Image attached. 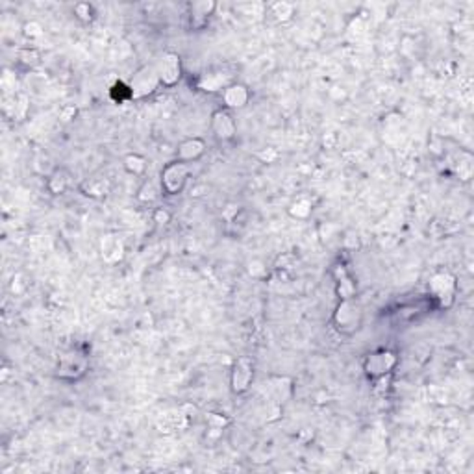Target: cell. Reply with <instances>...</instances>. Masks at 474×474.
I'll return each mask as SVG.
<instances>
[{
	"mask_svg": "<svg viewBox=\"0 0 474 474\" xmlns=\"http://www.w3.org/2000/svg\"><path fill=\"white\" fill-rule=\"evenodd\" d=\"M363 322V310L362 304L350 296V298H341L337 304L334 315H331V324L341 336H354Z\"/></svg>",
	"mask_w": 474,
	"mask_h": 474,
	"instance_id": "1",
	"label": "cell"
},
{
	"mask_svg": "<svg viewBox=\"0 0 474 474\" xmlns=\"http://www.w3.org/2000/svg\"><path fill=\"white\" fill-rule=\"evenodd\" d=\"M189 180H191V169L187 164L180 162V159H173L169 162L159 174V187L167 197H178L184 193V189L187 187Z\"/></svg>",
	"mask_w": 474,
	"mask_h": 474,
	"instance_id": "2",
	"label": "cell"
},
{
	"mask_svg": "<svg viewBox=\"0 0 474 474\" xmlns=\"http://www.w3.org/2000/svg\"><path fill=\"white\" fill-rule=\"evenodd\" d=\"M428 293L439 308H450L456 301V293H458V280L456 276L449 270H439L430 278L428 282Z\"/></svg>",
	"mask_w": 474,
	"mask_h": 474,
	"instance_id": "3",
	"label": "cell"
},
{
	"mask_svg": "<svg viewBox=\"0 0 474 474\" xmlns=\"http://www.w3.org/2000/svg\"><path fill=\"white\" fill-rule=\"evenodd\" d=\"M397 365V352L389 350V348H376V350L369 352L367 356L363 357V372L371 380H380V378L388 376L395 371Z\"/></svg>",
	"mask_w": 474,
	"mask_h": 474,
	"instance_id": "4",
	"label": "cell"
},
{
	"mask_svg": "<svg viewBox=\"0 0 474 474\" xmlns=\"http://www.w3.org/2000/svg\"><path fill=\"white\" fill-rule=\"evenodd\" d=\"M87 369H89V357L80 350H69L65 352L60 362H58L56 367V376L63 382H78L82 380L87 374Z\"/></svg>",
	"mask_w": 474,
	"mask_h": 474,
	"instance_id": "5",
	"label": "cell"
},
{
	"mask_svg": "<svg viewBox=\"0 0 474 474\" xmlns=\"http://www.w3.org/2000/svg\"><path fill=\"white\" fill-rule=\"evenodd\" d=\"M128 86H130V91H132V98H136V100L152 97L154 93L158 91V87L162 86L156 65L139 67L138 71L133 72L132 80H130Z\"/></svg>",
	"mask_w": 474,
	"mask_h": 474,
	"instance_id": "6",
	"label": "cell"
},
{
	"mask_svg": "<svg viewBox=\"0 0 474 474\" xmlns=\"http://www.w3.org/2000/svg\"><path fill=\"white\" fill-rule=\"evenodd\" d=\"M254 380V365L246 357L235 360L230 369V389L234 395H245Z\"/></svg>",
	"mask_w": 474,
	"mask_h": 474,
	"instance_id": "7",
	"label": "cell"
},
{
	"mask_svg": "<svg viewBox=\"0 0 474 474\" xmlns=\"http://www.w3.org/2000/svg\"><path fill=\"white\" fill-rule=\"evenodd\" d=\"M159 84L164 87H174L182 78V58L176 52H164V56L159 58L156 63Z\"/></svg>",
	"mask_w": 474,
	"mask_h": 474,
	"instance_id": "8",
	"label": "cell"
},
{
	"mask_svg": "<svg viewBox=\"0 0 474 474\" xmlns=\"http://www.w3.org/2000/svg\"><path fill=\"white\" fill-rule=\"evenodd\" d=\"M211 132L219 141L226 143L237 136V123H235L234 113L225 107H219L211 113Z\"/></svg>",
	"mask_w": 474,
	"mask_h": 474,
	"instance_id": "9",
	"label": "cell"
},
{
	"mask_svg": "<svg viewBox=\"0 0 474 474\" xmlns=\"http://www.w3.org/2000/svg\"><path fill=\"white\" fill-rule=\"evenodd\" d=\"M217 4L213 0H197L187 4V22L193 30H204L209 19L213 17Z\"/></svg>",
	"mask_w": 474,
	"mask_h": 474,
	"instance_id": "10",
	"label": "cell"
},
{
	"mask_svg": "<svg viewBox=\"0 0 474 474\" xmlns=\"http://www.w3.org/2000/svg\"><path fill=\"white\" fill-rule=\"evenodd\" d=\"M220 100H223V107L225 110H241L245 107L250 100V89L241 82H232L230 86H226L220 93Z\"/></svg>",
	"mask_w": 474,
	"mask_h": 474,
	"instance_id": "11",
	"label": "cell"
},
{
	"mask_svg": "<svg viewBox=\"0 0 474 474\" xmlns=\"http://www.w3.org/2000/svg\"><path fill=\"white\" fill-rule=\"evenodd\" d=\"M230 84L232 78L223 69H208L197 78V87L204 93H223V89Z\"/></svg>",
	"mask_w": 474,
	"mask_h": 474,
	"instance_id": "12",
	"label": "cell"
},
{
	"mask_svg": "<svg viewBox=\"0 0 474 474\" xmlns=\"http://www.w3.org/2000/svg\"><path fill=\"white\" fill-rule=\"evenodd\" d=\"M206 154V141L202 138H187L184 141H180L178 148H176V159L184 162V164H191L197 162Z\"/></svg>",
	"mask_w": 474,
	"mask_h": 474,
	"instance_id": "13",
	"label": "cell"
},
{
	"mask_svg": "<svg viewBox=\"0 0 474 474\" xmlns=\"http://www.w3.org/2000/svg\"><path fill=\"white\" fill-rule=\"evenodd\" d=\"M267 389H269L270 398L276 404L286 402L287 398H291V391H293V382L287 376H270L267 382Z\"/></svg>",
	"mask_w": 474,
	"mask_h": 474,
	"instance_id": "14",
	"label": "cell"
},
{
	"mask_svg": "<svg viewBox=\"0 0 474 474\" xmlns=\"http://www.w3.org/2000/svg\"><path fill=\"white\" fill-rule=\"evenodd\" d=\"M100 252H103L104 261H107V263H117V261L123 260L124 256L123 241L119 239L117 235H106L100 241Z\"/></svg>",
	"mask_w": 474,
	"mask_h": 474,
	"instance_id": "15",
	"label": "cell"
},
{
	"mask_svg": "<svg viewBox=\"0 0 474 474\" xmlns=\"http://www.w3.org/2000/svg\"><path fill=\"white\" fill-rule=\"evenodd\" d=\"M270 15L275 17L278 22H287L295 15V4L293 2H286V0H278L275 4L269 6Z\"/></svg>",
	"mask_w": 474,
	"mask_h": 474,
	"instance_id": "16",
	"label": "cell"
},
{
	"mask_svg": "<svg viewBox=\"0 0 474 474\" xmlns=\"http://www.w3.org/2000/svg\"><path fill=\"white\" fill-rule=\"evenodd\" d=\"M123 165L124 171H126L128 174H133V176H143L145 171H147V159H145L141 154L136 152L124 156Z\"/></svg>",
	"mask_w": 474,
	"mask_h": 474,
	"instance_id": "17",
	"label": "cell"
},
{
	"mask_svg": "<svg viewBox=\"0 0 474 474\" xmlns=\"http://www.w3.org/2000/svg\"><path fill=\"white\" fill-rule=\"evenodd\" d=\"M46 187H48V191H51L52 195L65 193L67 187H69V176H67L65 171H62V169L54 171V173L48 176V180H46Z\"/></svg>",
	"mask_w": 474,
	"mask_h": 474,
	"instance_id": "18",
	"label": "cell"
},
{
	"mask_svg": "<svg viewBox=\"0 0 474 474\" xmlns=\"http://www.w3.org/2000/svg\"><path fill=\"white\" fill-rule=\"evenodd\" d=\"M164 193L162 187L154 184L152 180H145L143 185L138 189V200L139 202H143V204H152L156 200L159 199V195Z\"/></svg>",
	"mask_w": 474,
	"mask_h": 474,
	"instance_id": "19",
	"label": "cell"
},
{
	"mask_svg": "<svg viewBox=\"0 0 474 474\" xmlns=\"http://www.w3.org/2000/svg\"><path fill=\"white\" fill-rule=\"evenodd\" d=\"M17 58H19V63H21V65L28 67V69H34V67L39 65V62H41V52L37 51L36 46H25V48L19 51Z\"/></svg>",
	"mask_w": 474,
	"mask_h": 474,
	"instance_id": "20",
	"label": "cell"
},
{
	"mask_svg": "<svg viewBox=\"0 0 474 474\" xmlns=\"http://www.w3.org/2000/svg\"><path fill=\"white\" fill-rule=\"evenodd\" d=\"M313 211V204L308 199H296L293 204L289 206V215L295 219H308Z\"/></svg>",
	"mask_w": 474,
	"mask_h": 474,
	"instance_id": "21",
	"label": "cell"
},
{
	"mask_svg": "<svg viewBox=\"0 0 474 474\" xmlns=\"http://www.w3.org/2000/svg\"><path fill=\"white\" fill-rule=\"evenodd\" d=\"M72 11H74V17H77L78 21L91 22L95 19V8L89 2H78Z\"/></svg>",
	"mask_w": 474,
	"mask_h": 474,
	"instance_id": "22",
	"label": "cell"
},
{
	"mask_svg": "<svg viewBox=\"0 0 474 474\" xmlns=\"http://www.w3.org/2000/svg\"><path fill=\"white\" fill-rule=\"evenodd\" d=\"M22 34H25L26 39L36 41V39L43 37V26L37 21H28V22H25V26H22Z\"/></svg>",
	"mask_w": 474,
	"mask_h": 474,
	"instance_id": "23",
	"label": "cell"
},
{
	"mask_svg": "<svg viewBox=\"0 0 474 474\" xmlns=\"http://www.w3.org/2000/svg\"><path fill=\"white\" fill-rule=\"evenodd\" d=\"M206 423L209 430H223L228 424V419L219 415V413H208L206 415Z\"/></svg>",
	"mask_w": 474,
	"mask_h": 474,
	"instance_id": "24",
	"label": "cell"
},
{
	"mask_svg": "<svg viewBox=\"0 0 474 474\" xmlns=\"http://www.w3.org/2000/svg\"><path fill=\"white\" fill-rule=\"evenodd\" d=\"M169 220H171V213H169L167 209L158 208L154 211V223H158V225H167Z\"/></svg>",
	"mask_w": 474,
	"mask_h": 474,
	"instance_id": "25",
	"label": "cell"
}]
</instances>
